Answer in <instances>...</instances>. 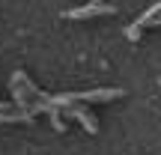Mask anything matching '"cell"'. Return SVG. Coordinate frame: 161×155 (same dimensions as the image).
Segmentation results:
<instances>
[{
	"instance_id": "cell-1",
	"label": "cell",
	"mask_w": 161,
	"mask_h": 155,
	"mask_svg": "<svg viewBox=\"0 0 161 155\" xmlns=\"http://www.w3.org/2000/svg\"><path fill=\"white\" fill-rule=\"evenodd\" d=\"M114 12H116V6L92 0V3L80 6V9H66V12H63V18H75V21H84V18H96V15H114Z\"/></svg>"
},
{
	"instance_id": "cell-2",
	"label": "cell",
	"mask_w": 161,
	"mask_h": 155,
	"mask_svg": "<svg viewBox=\"0 0 161 155\" xmlns=\"http://www.w3.org/2000/svg\"><path fill=\"white\" fill-rule=\"evenodd\" d=\"M152 24H161V3H155L149 12H143V15L137 18V21L131 24V30H128V39H137V33L143 27H152Z\"/></svg>"
},
{
	"instance_id": "cell-3",
	"label": "cell",
	"mask_w": 161,
	"mask_h": 155,
	"mask_svg": "<svg viewBox=\"0 0 161 155\" xmlns=\"http://www.w3.org/2000/svg\"><path fill=\"white\" fill-rule=\"evenodd\" d=\"M69 116H75V119H80V122H84V128H86V131H92V134L98 131V125H96V119H92V116L86 113V110L80 108L78 102H75V104H69Z\"/></svg>"
}]
</instances>
